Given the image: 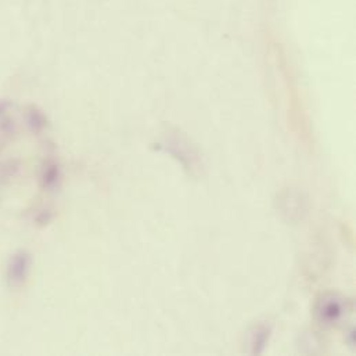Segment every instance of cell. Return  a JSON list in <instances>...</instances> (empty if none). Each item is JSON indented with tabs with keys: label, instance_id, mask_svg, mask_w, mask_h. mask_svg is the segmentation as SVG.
I'll return each mask as SVG.
<instances>
[{
	"label": "cell",
	"instance_id": "obj_1",
	"mask_svg": "<svg viewBox=\"0 0 356 356\" xmlns=\"http://www.w3.org/2000/svg\"><path fill=\"white\" fill-rule=\"evenodd\" d=\"M316 314L321 322L332 325L336 323L344 314V302L337 296H326L323 297L316 308Z\"/></svg>",
	"mask_w": 356,
	"mask_h": 356
}]
</instances>
